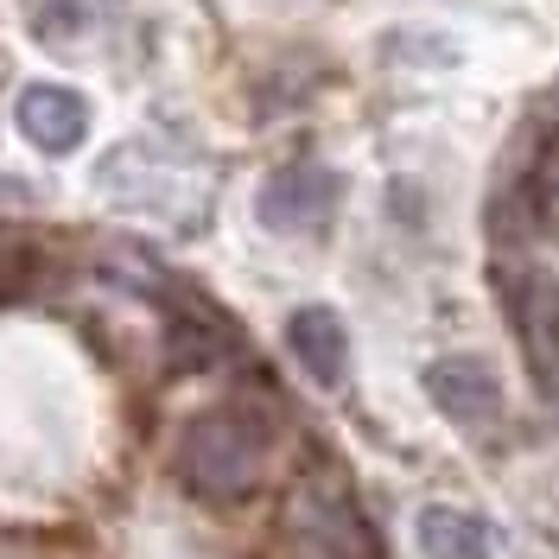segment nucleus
<instances>
[{"label":"nucleus","mask_w":559,"mask_h":559,"mask_svg":"<svg viewBox=\"0 0 559 559\" xmlns=\"http://www.w3.org/2000/svg\"><path fill=\"white\" fill-rule=\"evenodd\" d=\"M267 452H274V432L267 419L248 414V407H210L185 426L178 439V471L185 484L210 496V502H236L248 489L261 484L267 471Z\"/></svg>","instance_id":"nucleus-1"},{"label":"nucleus","mask_w":559,"mask_h":559,"mask_svg":"<svg viewBox=\"0 0 559 559\" xmlns=\"http://www.w3.org/2000/svg\"><path fill=\"white\" fill-rule=\"evenodd\" d=\"M489 286L502 293L509 324H515L522 349L534 356V369L540 376H559V280L547 267L522 261L515 248H502V261L489 267Z\"/></svg>","instance_id":"nucleus-2"},{"label":"nucleus","mask_w":559,"mask_h":559,"mask_svg":"<svg viewBox=\"0 0 559 559\" xmlns=\"http://www.w3.org/2000/svg\"><path fill=\"white\" fill-rule=\"evenodd\" d=\"M337 198H344V178L331 173V166H318V159H293V166H280L267 185H261V223L280 229V236H318L331 216H337Z\"/></svg>","instance_id":"nucleus-3"},{"label":"nucleus","mask_w":559,"mask_h":559,"mask_svg":"<svg viewBox=\"0 0 559 559\" xmlns=\"http://www.w3.org/2000/svg\"><path fill=\"white\" fill-rule=\"evenodd\" d=\"M419 388H426V401L452 426H489V419L502 414V382H496V369H489L484 356H471V349L426 362Z\"/></svg>","instance_id":"nucleus-4"},{"label":"nucleus","mask_w":559,"mask_h":559,"mask_svg":"<svg viewBox=\"0 0 559 559\" xmlns=\"http://www.w3.org/2000/svg\"><path fill=\"white\" fill-rule=\"evenodd\" d=\"M293 547L299 559H376L369 527L356 522L349 496H331V489H306L293 502Z\"/></svg>","instance_id":"nucleus-5"},{"label":"nucleus","mask_w":559,"mask_h":559,"mask_svg":"<svg viewBox=\"0 0 559 559\" xmlns=\"http://www.w3.org/2000/svg\"><path fill=\"white\" fill-rule=\"evenodd\" d=\"M13 121H20L26 146L64 159V153H76L83 134H90V103H83L76 90H64V83H33V90H20Z\"/></svg>","instance_id":"nucleus-6"},{"label":"nucleus","mask_w":559,"mask_h":559,"mask_svg":"<svg viewBox=\"0 0 559 559\" xmlns=\"http://www.w3.org/2000/svg\"><path fill=\"white\" fill-rule=\"evenodd\" d=\"M286 349L299 356V369L312 376V382H344L349 369V344H344V318L331 312V306H299V312L286 318Z\"/></svg>","instance_id":"nucleus-7"},{"label":"nucleus","mask_w":559,"mask_h":559,"mask_svg":"<svg viewBox=\"0 0 559 559\" xmlns=\"http://www.w3.org/2000/svg\"><path fill=\"white\" fill-rule=\"evenodd\" d=\"M414 540L426 559H489L496 554V534L477 509H457V502H426L414 522Z\"/></svg>","instance_id":"nucleus-8"}]
</instances>
